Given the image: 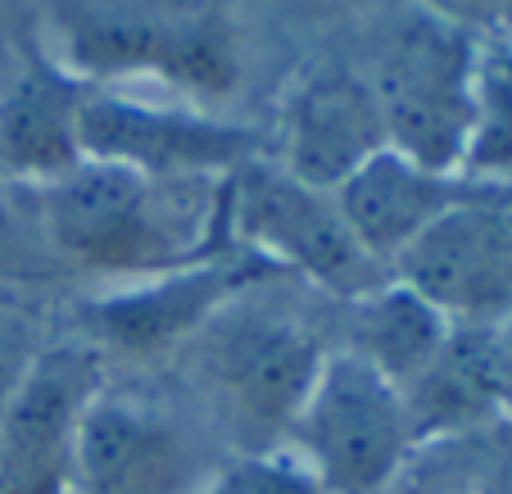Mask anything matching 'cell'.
Returning a JSON list of instances; mask_svg holds the SVG:
<instances>
[{"label": "cell", "instance_id": "9", "mask_svg": "<svg viewBox=\"0 0 512 494\" xmlns=\"http://www.w3.org/2000/svg\"><path fill=\"white\" fill-rule=\"evenodd\" d=\"M254 150H259V136L250 127L213 118L195 105L145 100L114 87L82 91V155L87 159L127 164L150 177L223 182L259 159Z\"/></svg>", "mask_w": 512, "mask_h": 494}, {"label": "cell", "instance_id": "8", "mask_svg": "<svg viewBox=\"0 0 512 494\" xmlns=\"http://www.w3.org/2000/svg\"><path fill=\"white\" fill-rule=\"evenodd\" d=\"M218 467L177 413L105 381L82 417L68 494H195Z\"/></svg>", "mask_w": 512, "mask_h": 494}, {"label": "cell", "instance_id": "6", "mask_svg": "<svg viewBox=\"0 0 512 494\" xmlns=\"http://www.w3.org/2000/svg\"><path fill=\"white\" fill-rule=\"evenodd\" d=\"M454 327L512 322V195L467 186L390 268Z\"/></svg>", "mask_w": 512, "mask_h": 494}, {"label": "cell", "instance_id": "12", "mask_svg": "<svg viewBox=\"0 0 512 494\" xmlns=\"http://www.w3.org/2000/svg\"><path fill=\"white\" fill-rule=\"evenodd\" d=\"M381 150H386V127L368 78H358L345 64H322L309 68L300 82H290L272 159L281 173L313 191H336Z\"/></svg>", "mask_w": 512, "mask_h": 494}, {"label": "cell", "instance_id": "5", "mask_svg": "<svg viewBox=\"0 0 512 494\" xmlns=\"http://www.w3.org/2000/svg\"><path fill=\"white\" fill-rule=\"evenodd\" d=\"M227 245L272 272H295L313 291L349 304L390 272L354 241L331 191L295 182L277 164H245L227 177Z\"/></svg>", "mask_w": 512, "mask_h": 494}, {"label": "cell", "instance_id": "20", "mask_svg": "<svg viewBox=\"0 0 512 494\" xmlns=\"http://www.w3.org/2000/svg\"><path fill=\"white\" fill-rule=\"evenodd\" d=\"M476 440H481V454L472 458L476 494H512V422H494Z\"/></svg>", "mask_w": 512, "mask_h": 494}, {"label": "cell", "instance_id": "4", "mask_svg": "<svg viewBox=\"0 0 512 494\" xmlns=\"http://www.w3.org/2000/svg\"><path fill=\"white\" fill-rule=\"evenodd\" d=\"M476 46L481 37L417 10L390 32L368 78L386 146L440 177H458L472 132Z\"/></svg>", "mask_w": 512, "mask_h": 494}, {"label": "cell", "instance_id": "24", "mask_svg": "<svg viewBox=\"0 0 512 494\" xmlns=\"http://www.w3.org/2000/svg\"><path fill=\"white\" fill-rule=\"evenodd\" d=\"M499 372H503V422H512V322L499 327Z\"/></svg>", "mask_w": 512, "mask_h": 494}, {"label": "cell", "instance_id": "25", "mask_svg": "<svg viewBox=\"0 0 512 494\" xmlns=\"http://www.w3.org/2000/svg\"><path fill=\"white\" fill-rule=\"evenodd\" d=\"M0 494H14V485H10V472H5V463H0Z\"/></svg>", "mask_w": 512, "mask_h": 494}, {"label": "cell", "instance_id": "21", "mask_svg": "<svg viewBox=\"0 0 512 494\" xmlns=\"http://www.w3.org/2000/svg\"><path fill=\"white\" fill-rule=\"evenodd\" d=\"M32 354H37V345L23 336L19 322H10V318L0 322V413H5V399H10V390L19 386V377H23Z\"/></svg>", "mask_w": 512, "mask_h": 494}, {"label": "cell", "instance_id": "10", "mask_svg": "<svg viewBox=\"0 0 512 494\" xmlns=\"http://www.w3.org/2000/svg\"><path fill=\"white\" fill-rule=\"evenodd\" d=\"M68 78L87 87L155 78L182 96H223L232 91L236 55L232 41L204 19H136V14H87L64 23L50 50Z\"/></svg>", "mask_w": 512, "mask_h": 494}, {"label": "cell", "instance_id": "14", "mask_svg": "<svg viewBox=\"0 0 512 494\" xmlns=\"http://www.w3.org/2000/svg\"><path fill=\"white\" fill-rule=\"evenodd\" d=\"M417 445L467 440L503 422V372H499V331L454 327L435 363L404 386Z\"/></svg>", "mask_w": 512, "mask_h": 494}, {"label": "cell", "instance_id": "17", "mask_svg": "<svg viewBox=\"0 0 512 494\" xmlns=\"http://www.w3.org/2000/svg\"><path fill=\"white\" fill-rule=\"evenodd\" d=\"M458 182L472 191L512 195V32H490L476 46L472 132Z\"/></svg>", "mask_w": 512, "mask_h": 494}, {"label": "cell", "instance_id": "2", "mask_svg": "<svg viewBox=\"0 0 512 494\" xmlns=\"http://www.w3.org/2000/svg\"><path fill=\"white\" fill-rule=\"evenodd\" d=\"M250 291L227 300L191 345H200V377L227 417V431L245 454H272L286 449L290 422L331 345L304 313L272 300L254 304Z\"/></svg>", "mask_w": 512, "mask_h": 494}, {"label": "cell", "instance_id": "18", "mask_svg": "<svg viewBox=\"0 0 512 494\" xmlns=\"http://www.w3.org/2000/svg\"><path fill=\"white\" fill-rule=\"evenodd\" d=\"M195 494H322L286 449L272 454H241L223 463Z\"/></svg>", "mask_w": 512, "mask_h": 494}, {"label": "cell", "instance_id": "15", "mask_svg": "<svg viewBox=\"0 0 512 494\" xmlns=\"http://www.w3.org/2000/svg\"><path fill=\"white\" fill-rule=\"evenodd\" d=\"M82 82L59 64L23 68L0 96V173L46 186L82 155Z\"/></svg>", "mask_w": 512, "mask_h": 494}, {"label": "cell", "instance_id": "1", "mask_svg": "<svg viewBox=\"0 0 512 494\" xmlns=\"http://www.w3.org/2000/svg\"><path fill=\"white\" fill-rule=\"evenodd\" d=\"M50 250L118 281L155 277L227 245V177H150L109 159H78L37 186Z\"/></svg>", "mask_w": 512, "mask_h": 494}, {"label": "cell", "instance_id": "22", "mask_svg": "<svg viewBox=\"0 0 512 494\" xmlns=\"http://www.w3.org/2000/svg\"><path fill=\"white\" fill-rule=\"evenodd\" d=\"M386 494H476V472L467 467V472H445L440 481H417L413 472H399V481L390 485Z\"/></svg>", "mask_w": 512, "mask_h": 494}, {"label": "cell", "instance_id": "13", "mask_svg": "<svg viewBox=\"0 0 512 494\" xmlns=\"http://www.w3.org/2000/svg\"><path fill=\"white\" fill-rule=\"evenodd\" d=\"M463 191L467 186L458 177H440L386 146L358 173H349L331 195H336V209L345 218V227L354 232V241L368 250V259H377L390 272L399 263V254Z\"/></svg>", "mask_w": 512, "mask_h": 494}, {"label": "cell", "instance_id": "3", "mask_svg": "<svg viewBox=\"0 0 512 494\" xmlns=\"http://www.w3.org/2000/svg\"><path fill=\"white\" fill-rule=\"evenodd\" d=\"M286 454L322 494H386L417 454L404 390L345 345H331L290 422Z\"/></svg>", "mask_w": 512, "mask_h": 494}, {"label": "cell", "instance_id": "19", "mask_svg": "<svg viewBox=\"0 0 512 494\" xmlns=\"http://www.w3.org/2000/svg\"><path fill=\"white\" fill-rule=\"evenodd\" d=\"M417 10L440 23H454V28L472 32V37H490V32L512 28V0H417Z\"/></svg>", "mask_w": 512, "mask_h": 494}, {"label": "cell", "instance_id": "7", "mask_svg": "<svg viewBox=\"0 0 512 494\" xmlns=\"http://www.w3.org/2000/svg\"><path fill=\"white\" fill-rule=\"evenodd\" d=\"M268 277H277L268 263L232 245L209 259L155 272V277L118 281L109 295L91 300V309L82 313V331L100 359L105 354L132 363L164 359L173 349L191 345L227 300H236L241 291Z\"/></svg>", "mask_w": 512, "mask_h": 494}, {"label": "cell", "instance_id": "11", "mask_svg": "<svg viewBox=\"0 0 512 494\" xmlns=\"http://www.w3.org/2000/svg\"><path fill=\"white\" fill-rule=\"evenodd\" d=\"M100 390L105 359L87 340L37 345L0 413V463L14 494H68L82 417Z\"/></svg>", "mask_w": 512, "mask_h": 494}, {"label": "cell", "instance_id": "23", "mask_svg": "<svg viewBox=\"0 0 512 494\" xmlns=\"http://www.w3.org/2000/svg\"><path fill=\"white\" fill-rule=\"evenodd\" d=\"M23 259H28V245H23L19 227L10 223V214H5V204H0V272L19 268Z\"/></svg>", "mask_w": 512, "mask_h": 494}, {"label": "cell", "instance_id": "16", "mask_svg": "<svg viewBox=\"0 0 512 494\" xmlns=\"http://www.w3.org/2000/svg\"><path fill=\"white\" fill-rule=\"evenodd\" d=\"M449 336H454V322L445 313L431 300H422L408 281L386 277L345 304L340 345L404 390L431 368L435 354L449 345Z\"/></svg>", "mask_w": 512, "mask_h": 494}]
</instances>
